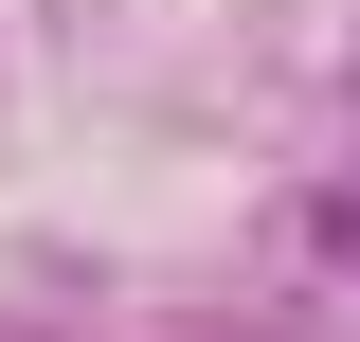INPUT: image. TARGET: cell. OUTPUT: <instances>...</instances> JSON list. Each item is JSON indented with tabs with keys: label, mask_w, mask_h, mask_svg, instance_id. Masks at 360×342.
<instances>
[{
	"label": "cell",
	"mask_w": 360,
	"mask_h": 342,
	"mask_svg": "<svg viewBox=\"0 0 360 342\" xmlns=\"http://www.w3.org/2000/svg\"><path fill=\"white\" fill-rule=\"evenodd\" d=\"M307 253H324V270H360V180H342V198H307Z\"/></svg>",
	"instance_id": "obj_1"
}]
</instances>
